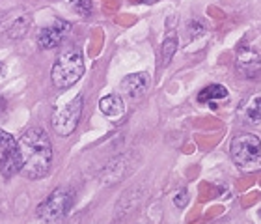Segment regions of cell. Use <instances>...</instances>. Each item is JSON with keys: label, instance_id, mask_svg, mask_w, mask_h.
<instances>
[{"label": "cell", "instance_id": "obj_1", "mask_svg": "<svg viewBox=\"0 0 261 224\" xmlns=\"http://www.w3.org/2000/svg\"><path fill=\"white\" fill-rule=\"evenodd\" d=\"M19 144V172L28 180H41L53 166V144L41 127H30L22 133Z\"/></svg>", "mask_w": 261, "mask_h": 224}, {"label": "cell", "instance_id": "obj_2", "mask_svg": "<svg viewBox=\"0 0 261 224\" xmlns=\"http://www.w3.org/2000/svg\"><path fill=\"white\" fill-rule=\"evenodd\" d=\"M229 155L243 172L252 174L261 170V140L252 133L235 135L229 142Z\"/></svg>", "mask_w": 261, "mask_h": 224}, {"label": "cell", "instance_id": "obj_3", "mask_svg": "<svg viewBox=\"0 0 261 224\" xmlns=\"http://www.w3.org/2000/svg\"><path fill=\"white\" fill-rule=\"evenodd\" d=\"M84 75V56L81 51H65L56 58L50 69V81L56 88L65 90L79 82Z\"/></svg>", "mask_w": 261, "mask_h": 224}, {"label": "cell", "instance_id": "obj_4", "mask_svg": "<svg viewBox=\"0 0 261 224\" xmlns=\"http://www.w3.org/2000/svg\"><path fill=\"white\" fill-rule=\"evenodd\" d=\"M73 206V192L60 187L55 189L43 202L38 206V217L45 224H62Z\"/></svg>", "mask_w": 261, "mask_h": 224}, {"label": "cell", "instance_id": "obj_5", "mask_svg": "<svg viewBox=\"0 0 261 224\" xmlns=\"http://www.w3.org/2000/svg\"><path fill=\"white\" fill-rule=\"evenodd\" d=\"M82 109H84V97H82V93H79L69 103L56 110L53 116V127L60 137H69L75 133V129L81 123Z\"/></svg>", "mask_w": 261, "mask_h": 224}, {"label": "cell", "instance_id": "obj_6", "mask_svg": "<svg viewBox=\"0 0 261 224\" xmlns=\"http://www.w3.org/2000/svg\"><path fill=\"white\" fill-rule=\"evenodd\" d=\"M69 24L64 21H56L53 22L50 27L41 28V32L38 36V43L41 49L49 51V49H56L58 45L62 43V39L67 32H69Z\"/></svg>", "mask_w": 261, "mask_h": 224}, {"label": "cell", "instance_id": "obj_7", "mask_svg": "<svg viewBox=\"0 0 261 224\" xmlns=\"http://www.w3.org/2000/svg\"><path fill=\"white\" fill-rule=\"evenodd\" d=\"M237 71L246 79H256L261 75V55L257 51L241 49L237 55Z\"/></svg>", "mask_w": 261, "mask_h": 224}, {"label": "cell", "instance_id": "obj_8", "mask_svg": "<svg viewBox=\"0 0 261 224\" xmlns=\"http://www.w3.org/2000/svg\"><path fill=\"white\" fill-rule=\"evenodd\" d=\"M149 82H151V79H149V75H147L146 71L130 73V75H127L125 79H123V82H121V90H123L129 97H142V95L149 90Z\"/></svg>", "mask_w": 261, "mask_h": 224}, {"label": "cell", "instance_id": "obj_9", "mask_svg": "<svg viewBox=\"0 0 261 224\" xmlns=\"http://www.w3.org/2000/svg\"><path fill=\"white\" fill-rule=\"evenodd\" d=\"M99 109L103 112L107 118H112V120H118L123 116V101L121 97L114 95V93H109L105 95L101 101H99Z\"/></svg>", "mask_w": 261, "mask_h": 224}, {"label": "cell", "instance_id": "obj_10", "mask_svg": "<svg viewBox=\"0 0 261 224\" xmlns=\"http://www.w3.org/2000/svg\"><path fill=\"white\" fill-rule=\"evenodd\" d=\"M228 88L222 86V84H209L198 93V101L200 103H209L211 107H215V103L218 101H224L228 97Z\"/></svg>", "mask_w": 261, "mask_h": 224}, {"label": "cell", "instance_id": "obj_11", "mask_svg": "<svg viewBox=\"0 0 261 224\" xmlns=\"http://www.w3.org/2000/svg\"><path fill=\"white\" fill-rule=\"evenodd\" d=\"M0 153L2 155H19V144L10 133L0 129Z\"/></svg>", "mask_w": 261, "mask_h": 224}, {"label": "cell", "instance_id": "obj_12", "mask_svg": "<svg viewBox=\"0 0 261 224\" xmlns=\"http://www.w3.org/2000/svg\"><path fill=\"white\" fill-rule=\"evenodd\" d=\"M245 116L246 120L250 121V123H261V95H256V97H252L248 101L245 109Z\"/></svg>", "mask_w": 261, "mask_h": 224}, {"label": "cell", "instance_id": "obj_13", "mask_svg": "<svg viewBox=\"0 0 261 224\" xmlns=\"http://www.w3.org/2000/svg\"><path fill=\"white\" fill-rule=\"evenodd\" d=\"M175 51H177V36L172 34L168 38L164 39L163 43V67H166L170 64V60L174 58Z\"/></svg>", "mask_w": 261, "mask_h": 224}, {"label": "cell", "instance_id": "obj_14", "mask_svg": "<svg viewBox=\"0 0 261 224\" xmlns=\"http://www.w3.org/2000/svg\"><path fill=\"white\" fill-rule=\"evenodd\" d=\"M28 27H30V19H28V17H21V19H17V21L8 28V34H10L13 39L22 38V36L28 32Z\"/></svg>", "mask_w": 261, "mask_h": 224}, {"label": "cell", "instance_id": "obj_15", "mask_svg": "<svg viewBox=\"0 0 261 224\" xmlns=\"http://www.w3.org/2000/svg\"><path fill=\"white\" fill-rule=\"evenodd\" d=\"M75 11L79 13V15L86 17L90 15L93 11V6H92V0H75Z\"/></svg>", "mask_w": 261, "mask_h": 224}, {"label": "cell", "instance_id": "obj_16", "mask_svg": "<svg viewBox=\"0 0 261 224\" xmlns=\"http://www.w3.org/2000/svg\"><path fill=\"white\" fill-rule=\"evenodd\" d=\"M174 202H175V206H177V208H185L187 202H189V192H187L185 189H181V191L175 194Z\"/></svg>", "mask_w": 261, "mask_h": 224}]
</instances>
